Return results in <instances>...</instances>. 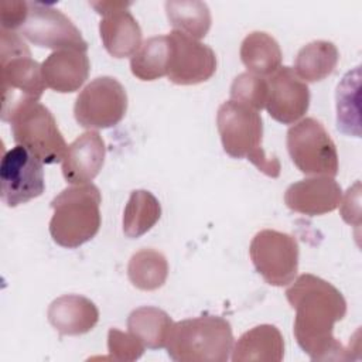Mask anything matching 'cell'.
Returning a JSON list of instances; mask_svg holds the SVG:
<instances>
[{"label": "cell", "mask_w": 362, "mask_h": 362, "mask_svg": "<svg viewBox=\"0 0 362 362\" xmlns=\"http://www.w3.org/2000/svg\"><path fill=\"white\" fill-rule=\"evenodd\" d=\"M286 298L296 311L294 337L313 361H344L351 354L334 337V325L346 314L342 293L327 280L304 273L286 290Z\"/></svg>", "instance_id": "6da1fadb"}, {"label": "cell", "mask_w": 362, "mask_h": 362, "mask_svg": "<svg viewBox=\"0 0 362 362\" xmlns=\"http://www.w3.org/2000/svg\"><path fill=\"white\" fill-rule=\"evenodd\" d=\"M0 34L1 120L10 122L20 106L41 99L45 83L41 65L31 58L23 38L7 30H0Z\"/></svg>", "instance_id": "7a4b0ae2"}, {"label": "cell", "mask_w": 362, "mask_h": 362, "mask_svg": "<svg viewBox=\"0 0 362 362\" xmlns=\"http://www.w3.org/2000/svg\"><path fill=\"white\" fill-rule=\"evenodd\" d=\"M100 191L92 184H78L62 189L52 201L49 221L52 240L66 249L89 242L100 228Z\"/></svg>", "instance_id": "3957f363"}, {"label": "cell", "mask_w": 362, "mask_h": 362, "mask_svg": "<svg viewBox=\"0 0 362 362\" xmlns=\"http://www.w3.org/2000/svg\"><path fill=\"white\" fill-rule=\"evenodd\" d=\"M165 349L177 362H225L233 349L232 327L209 314L181 320L173 324Z\"/></svg>", "instance_id": "277c9868"}, {"label": "cell", "mask_w": 362, "mask_h": 362, "mask_svg": "<svg viewBox=\"0 0 362 362\" xmlns=\"http://www.w3.org/2000/svg\"><path fill=\"white\" fill-rule=\"evenodd\" d=\"M216 129L223 151L232 158H246L267 177L280 175V161L267 157L263 147V122L257 110L235 100L223 102L216 113Z\"/></svg>", "instance_id": "5b68a950"}, {"label": "cell", "mask_w": 362, "mask_h": 362, "mask_svg": "<svg viewBox=\"0 0 362 362\" xmlns=\"http://www.w3.org/2000/svg\"><path fill=\"white\" fill-rule=\"evenodd\" d=\"M13 140L27 148L42 164H55L64 160L66 141L48 107L38 102L20 106L10 119Z\"/></svg>", "instance_id": "8992f818"}, {"label": "cell", "mask_w": 362, "mask_h": 362, "mask_svg": "<svg viewBox=\"0 0 362 362\" xmlns=\"http://www.w3.org/2000/svg\"><path fill=\"white\" fill-rule=\"evenodd\" d=\"M286 143L291 161L303 174L310 177L338 174L335 143L320 120L305 117L294 123L287 130Z\"/></svg>", "instance_id": "52a82bcc"}, {"label": "cell", "mask_w": 362, "mask_h": 362, "mask_svg": "<svg viewBox=\"0 0 362 362\" xmlns=\"http://www.w3.org/2000/svg\"><path fill=\"white\" fill-rule=\"evenodd\" d=\"M127 93L112 76H98L76 96L74 116L79 126L98 130L116 126L126 115Z\"/></svg>", "instance_id": "ba28073f"}, {"label": "cell", "mask_w": 362, "mask_h": 362, "mask_svg": "<svg viewBox=\"0 0 362 362\" xmlns=\"http://www.w3.org/2000/svg\"><path fill=\"white\" fill-rule=\"evenodd\" d=\"M256 272L274 287L288 286L298 270V243L296 238L276 229L257 232L249 246Z\"/></svg>", "instance_id": "9c48e42d"}, {"label": "cell", "mask_w": 362, "mask_h": 362, "mask_svg": "<svg viewBox=\"0 0 362 362\" xmlns=\"http://www.w3.org/2000/svg\"><path fill=\"white\" fill-rule=\"evenodd\" d=\"M18 33L41 48L88 49V42L72 20L48 3L28 1V13Z\"/></svg>", "instance_id": "30bf717a"}, {"label": "cell", "mask_w": 362, "mask_h": 362, "mask_svg": "<svg viewBox=\"0 0 362 362\" xmlns=\"http://www.w3.org/2000/svg\"><path fill=\"white\" fill-rule=\"evenodd\" d=\"M45 189L42 163L23 146L6 151L0 163V198L14 208L40 197Z\"/></svg>", "instance_id": "8fae6325"}, {"label": "cell", "mask_w": 362, "mask_h": 362, "mask_svg": "<svg viewBox=\"0 0 362 362\" xmlns=\"http://www.w3.org/2000/svg\"><path fill=\"white\" fill-rule=\"evenodd\" d=\"M171 55L167 78L175 85H197L216 71V55L211 47L173 30L168 34Z\"/></svg>", "instance_id": "7c38bea8"}, {"label": "cell", "mask_w": 362, "mask_h": 362, "mask_svg": "<svg viewBox=\"0 0 362 362\" xmlns=\"http://www.w3.org/2000/svg\"><path fill=\"white\" fill-rule=\"evenodd\" d=\"M98 14L102 16L99 34L105 49L115 58L133 57L140 48L141 28L133 14L127 10V1H90Z\"/></svg>", "instance_id": "4fadbf2b"}, {"label": "cell", "mask_w": 362, "mask_h": 362, "mask_svg": "<svg viewBox=\"0 0 362 362\" xmlns=\"http://www.w3.org/2000/svg\"><path fill=\"white\" fill-rule=\"evenodd\" d=\"M266 109L272 119L283 124L297 123L308 110L310 89L291 66H280L267 79Z\"/></svg>", "instance_id": "5bb4252c"}, {"label": "cell", "mask_w": 362, "mask_h": 362, "mask_svg": "<svg viewBox=\"0 0 362 362\" xmlns=\"http://www.w3.org/2000/svg\"><path fill=\"white\" fill-rule=\"evenodd\" d=\"M341 198V185L334 177L328 175H315L300 180L288 185L284 192V202L287 208L308 216L324 215L335 211Z\"/></svg>", "instance_id": "9a60e30c"}, {"label": "cell", "mask_w": 362, "mask_h": 362, "mask_svg": "<svg viewBox=\"0 0 362 362\" xmlns=\"http://www.w3.org/2000/svg\"><path fill=\"white\" fill-rule=\"evenodd\" d=\"M106 157V146L96 130H88L78 136L66 148L61 161L62 175L69 184H88L102 170Z\"/></svg>", "instance_id": "2e32d148"}, {"label": "cell", "mask_w": 362, "mask_h": 362, "mask_svg": "<svg viewBox=\"0 0 362 362\" xmlns=\"http://www.w3.org/2000/svg\"><path fill=\"white\" fill-rule=\"evenodd\" d=\"M90 62L86 51L58 49L41 64V74L47 88L59 93L78 90L89 76Z\"/></svg>", "instance_id": "e0dca14e"}, {"label": "cell", "mask_w": 362, "mask_h": 362, "mask_svg": "<svg viewBox=\"0 0 362 362\" xmlns=\"http://www.w3.org/2000/svg\"><path fill=\"white\" fill-rule=\"evenodd\" d=\"M47 318L61 335H82L96 325L99 310L83 296L65 294L49 304Z\"/></svg>", "instance_id": "ac0fdd59"}, {"label": "cell", "mask_w": 362, "mask_h": 362, "mask_svg": "<svg viewBox=\"0 0 362 362\" xmlns=\"http://www.w3.org/2000/svg\"><path fill=\"white\" fill-rule=\"evenodd\" d=\"M284 358V338L277 327L260 324L243 332L233 344V362H280Z\"/></svg>", "instance_id": "d6986e66"}, {"label": "cell", "mask_w": 362, "mask_h": 362, "mask_svg": "<svg viewBox=\"0 0 362 362\" xmlns=\"http://www.w3.org/2000/svg\"><path fill=\"white\" fill-rule=\"evenodd\" d=\"M240 61L252 72L259 76H270L283 61L279 42L264 31H253L247 34L240 44Z\"/></svg>", "instance_id": "ffe728a7"}, {"label": "cell", "mask_w": 362, "mask_h": 362, "mask_svg": "<svg viewBox=\"0 0 362 362\" xmlns=\"http://www.w3.org/2000/svg\"><path fill=\"white\" fill-rule=\"evenodd\" d=\"M339 59V52L334 42L315 40L300 48L294 61V72L307 82H318L329 76Z\"/></svg>", "instance_id": "44dd1931"}, {"label": "cell", "mask_w": 362, "mask_h": 362, "mask_svg": "<svg viewBox=\"0 0 362 362\" xmlns=\"http://www.w3.org/2000/svg\"><path fill=\"white\" fill-rule=\"evenodd\" d=\"M361 66L346 72L337 86V127L346 136L361 137Z\"/></svg>", "instance_id": "7402d4cb"}, {"label": "cell", "mask_w": 362, "mask_h": 362, "mask_svg": "<svg viewBox=\"0 0 362 362\" xmlns=\"http://www.w3.org/2000/svg\"><path fill=\"white\" fill-rule=\"evenodd\" d=\"M173 324L171 317L164 310L151 305L139 307L127 317L129 332L150 349L165 348Z\"/></svg>", "instance_id": "603a6c76"}, {"label": "cell", "mask_w": 362, "mask_h": 362, "mask_svg": "<svg viewBox=\"0 0 362 362\" xmlns=\"http://www.w3.org/2000/svg\"><path fill=\"white\" fill-rule=\"evenodd\" d=\"M168 23L175 31L191 38H204L211 28V11L199 0H168L164 4Z\"/></svg>", "instance_id": "cb8c5ba5"}, {"label": "cell", "mask_w": 362, "mask_h": 362, "mask_svg": "<svg viewBox=\"0 0 362 362\" xmlns=\"http://www.w3.org/2000/svg\"><path fill=\"white\" fill-rule=\"evenodd\" d=\"M171 42L167 35L147 38L130 58V71L140 81H156L167 75Z\"/></svg>", "instance_id": "d4e9b609"}, {"label": "cell", "mask_w": 362, "mask_h": 362, "mask_svg": "<svg viewBox=\"0 0 362 362\" xmlns=\"http://www.w3.org/2000/svg\"><path fill=\"white\" fill-rule=\"evenodd\" d=\"M160 218V201L150 191L134 189L123 211V233L130 239H137L147 233Z\"/></svg>", "instance_id": "484cf974"}, {"label": "cell", "mask_w": 362, "mask_h": 362, "mask_svg": "<svg viewBox=\"0 0 362 362\" xmlns=\"http://www.w3.org/2000/svg\"><path fill=\"white\" fill-rule=\"evenodd\" d=\"M168 276V262L156 249H140L133 253L127 264L130 283L143 291H153L164 286Z\"/></svg>", "instance_id": "4316f807"}, {"label": "cell", "mask_w": 362, "mask_h": 362, "mask_svg": "<svg viewBox=\"0 0 362 362\" xmlns=\"http://www.w3.org/2000/svg\"><path fill=\"white\" fill-rule=\"evenodd\" d=\"M269 98V83L263 76L252 72L239 74L230 85V100L242 103L255 110L266 107Z\"/></svg>", "instance_id": "83f0119b"}, {"label": "cell", "mask_w": 362, "mask_h": 362, "mask_svg": "<svg viewBox=\"0 0 362 362\" xmlns=\"http://www.w3.org/2000/svg\"><path fill=\"white\" fill-rule=\"evenodd\" d=\"M144 344L130 332H123L117 328H110L107 332V351L110 359L132 362L141 358Z\"/></svg>", "instance_id": "f1b7e54d"}, {"label": "cell", "mask_w": 362, "mask_h": 362, "mask_svg": "<svg viewBox=\"0 0 362 362\" xmlns=\"http://www.w3.org/2000/svg\"><path fill=\"white\" fill-rule=\"evenodd\" d=\"M28 13V1L4 0L1 1V30L14 31L21 27Z\"/></svg>", "instance_id": "f546056e"}, {"label": "cell", "mask_w": 362, "mask_h": 362, "mask_svg": "<svg viewBox=\"0 0 362 362\" xmlns=\"http://www.w3.org/2000/svg\"><path fill=\"white\" fill-rule=\"evenodd\" d=\"M359 181L355 182L354 187H349L345 192L344 198H341L339 202V211L342 219L349 225H359V214H361V205H359Z\"/></svg>", "instance_id": "4dcf8cb0"}]
</instances>
